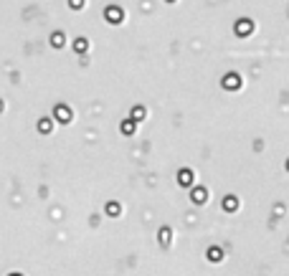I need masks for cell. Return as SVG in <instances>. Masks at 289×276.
<instances>
[{
    "mask_svg": "<svg viewBox=\"0 0 289 276\" xmlns=\"http://www.w3.org/2000/svg\"><path fill=\"white\" fill-rule=\"evenodd\" d=\"M203 198H205V193H203V188H198L195 190V200H203Z\"/></svg>",
    "mask_w": 289,
    "mask_h": 276,
    "instance_id": "cell-6",
    "label": "cell"
},
{
    "mask_svg": "<svg viewBox=\"0 0 289 276\" xmlns=\"http://www.w3.org/2000/svg\"><path fill=\"white\" fill-rule=\"evenodd\" d=\"M226 86H238V79L236 76H228L226 79Z\"/></svg>",
    "mask_w": 289,
    "mask_h": 276,
    "instance_id": "cell-4",
    "label": "cell"
},
{
    "mask_svg": "<svg viewBox=\"0 0 289 276\" xmlns=\"http://www.w3.org/2000/svg\"><path fill=\"white\" fill-rule=\"evenodd\" d=\"M107 210H109L112 215H117V213H119V208H117V205H114V203H112V205H107Z\"/></svg>",
    "mask_w": 289,
    "mask_h": 276,
    "instance_id": "cell-7",
    "label": "cell"
},
{
    "mask_svg": "<svg viewBox=\"0 0 289 276\" xmlns=\"http://www.w3.org/2000/svg\"><path fill=\"white\" fill-rule=\"evenodd\" d=\"M56 114H61V119H69V112H66V107H59V112Z\"/></svg>",
    "mask_w": 289,
    "mask_h": 276,
    "instance_id": "cell-5",
    "label": "cell"
},
{
    "mask_svg": "<svg viewBox=\"0 0 289 276\" xmlns=\"http://www.w3.org/2000/svg\"><path fill=\"white\" fill-rule=\"evenodd\" d=\"M223 208H226V210H234V208H236V198H226V200H223Z\"/></svg>",
    "mask_w": 289,
    "mask_h": 276,
    "instance_id": "cell-2",
    "label": "cell"
},
{
    "mask_svg": "<svg viewBox=\"0 0 289 276\" xmlns=\"http://www.w3.org/2000/svg\"><path fill=\"white\" fill-rule=\"evenodd\" d=\"M122 132H124V134H132V132H134V124H132V122H124V124H122Z\"/></svg>",
    "mask_w": 289,
    "mask_h": 276,
    "instance_id": "cell-3",
    "label": "cell"
},
{
    "mask_svg": "<svg viewBox=\"0 0 289 276\" xmlns=\"http://www.w3.org/2000/svg\"><path fill=\"white\" fill-rule=\"evenodd\" d=\"M190 180H193V175H190L188 170H183V172H180V183H183V185H188Z\"/></svg>",
    "mask_w": 289,
    "mask_h": 276,
    "instance_id": "cell-1",
    "label": "cell"
},
{
    "mask_svg": "<svg viewBox=\"0 0 289 276\" xmlns=\"http://www.w3.org/2000/svg\"><path fill=\"white\" fill-rule=\"evenodd\" d=\"M287 167H289V162H287Z\"/></svg>",
    "mask_w": 289,
    "mask_h": 276,
    "instance_id": "cell-8",
    "label": "cell"
}]
</instances>
